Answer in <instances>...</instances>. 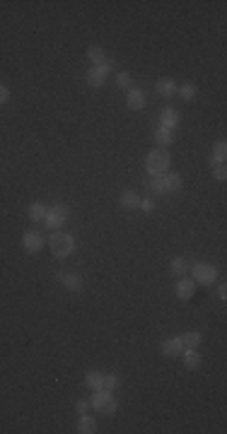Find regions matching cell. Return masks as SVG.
Segmentation results:
<instances>
[{
	"label": "cell",
	"mask_w": 227,
	"mask_h": 434,
	"mask_svg": "<svg viewBox=\"0 0 227 434\" xmlns=\"http://www.w3.org/2000/svg\"><path fill=\"white\" fill-rule=\"evenodd\" d=\"M225 157H227V145H225V143H218L215 147H213V154H210V164H213V162H225Z\"/></svg>",
	"instance_id": "cell-23"
},
{
	"label": "cell",
	"mask_w": 227,
	"mask_h": 434,
	"mask_svg": "<svg viewBox=\"0 0 227 434\" xmlns=\"http://www.w3.org/2000/svg\"><path fill=\"white\" fill-rule=\"evenodd\" d=\"M218 297H220V299H225V297H227V287H225V285H218Z\"/></svg>",
	"instance_id": "cell-33"
},
{
	"label": "cell",
	"mask_w": 227,
	"mask_h": 434,
	"mask_svg": "<svg viewBox=\"0 0 227 434\" xmlns=\"http://www.w3.org/2000/svg\"><path fill=\"white\" fill-rule=\"evenodd\" d=\"M94 427H97V420H94V417H89V415H83V417H80V425H78V432L92 434V432H94Z\"/></svg>",
	"instance_id": "cell-22"
},
{
	"label": "cell",
	"mask_w": 227,
	"mask_h": 434,
	"mask_svg": "<svg viewBox=\"0 0 227 434\" xmlns=\"http://www.w3.org/2000/svg\"><path fill=\"white\" fill-rule=\"evenodd\" d=\"M112 68H114V60H104L102 65H92L89 70H87V75H85V80H87V85L89 87H102L104 85V80H107V75L112 73Z\"/></svg>",
	"instance_id": "cell-5"
},
{
	"label": "cell",
	"mask_w": 227,
	"mask_h": 434,
	"mask_svg": "<svg viewBox=\"0 0 227 434\" xmlns=\"http://www.w3.org/2000/svg\"><path fill=\"white\" fill-rule=\"evenodd\" d=\"M56 280L65 289H70V292H80V289H83V278H80V275H75V273L60 270V273H56Z\"/></svg>",
	"instance_id": "cell-7"
},
{
	"label": "cell",
	"mask_w": 227,
	"mask_h": 434,
	"mask_svg": "<svg viewBox=\"0 0 227 434\" xmlns=\"http://www.w3.org/2000/svg\"><path fill=\"white\" fill-rule=\"evenodd\" d=\"M138 207H142L145 212H150V210H155V203L150 201V198H142V201L138 203Z\"/></svg>",
	"instance_id": "cell-30"
},
{
	"label": "cell",
	"mask_w": 227,
	"mask_h": 434,
	"mask_svg": "<svg viewBox=\"0 0 227 434\" xmlns=\"http://www.w3.org/2000/svg\"><path fill=\"white\" fill-rule=\"evenodd\" d=\"M194 292H196V282H194L191 278H181V280L176 282V297H179L181 302L191 299V297H194Z\"/></svg>",
	"instance_id": "cell-10"
},
{
	"label": "cell",
	"mask_w": 227,
	"mask_h": 434,
	"mask_svg": "<svg viewBox=\"0 0 227 434\" xmlns=\"http://www.w3.org/2000/svg\"><path fill=\"white\" fill-rule=\"evenodd\" d=\"M179 340L184 343V347H199V345H200V340H203V338H200V333H199V331H191V333H184V335H181Z\"/></svg>",
	"instance_id": "cell-21"
},
{
	"label": "cell",
	"mask_w": 227,
	"mask_h": 434,
	"mask_svg": "<svg viewBox=\"0 0 227 434\" xmlns=\"http://www.w3.org/2000/svg\"><path fill=\"white\" fill-rule=\"evenodd\" d=\"M102 381H104V374H99V372H87L85 374V386L92 388V391H99Z\"/></svg>",
	"instance_id": "cell-17"
},
{
	"label": "cell",
	"mask_w": 227,
	"mask_h": 434,
	"mask_svg": "<svg viewBox=\"0 0 227 434\" xmlns=\"http://www.w3.org/2000/svg\"><path fill=\"white\" fill-rule=\"evenodd\" d=\"M68 215H70V210H68V205L65 203H58L54 205L51 210H46V217H44V225L49 227V230H60L65 222H68Z\"/></svg>",
	"instance_id": "cell-4"
},
{
	"label": "cell",
	"mask_w": 227,
	"mask_h": 434,
	"mask_svg": "<svg viewBox=\"0 0 227 434\" xmlns=\"http://www.w3.org/2000/svg\"><path fill=\"white\" fill-rule=\"evenodd\" d=\"M176 87H179V85H176L171 77H160V80L155 82V89H157V94H160V97H165V99H167V97H174Z\"/></svg>",
	"instance_id": "cell-13"
},
{
	"label": "cell",
	"mask_w": 227,
	"mask_h": 434,
	"mask_svg": "<svg viewBox=\"0 0 227 434\" xmlns=\"http://www.w3.org/2000/svg\"><path fill=\"white\" fill-rule=\"evenodd\" d=\"M181 357H184V367L186 369H199L200 367V352H196V347H184Z\"/></svg>",
	"instance_id": "cell-14"
},
{
	"label": "cell",
	"mask_w": 227,
	"mask_h": 434,
	"mask_svg": "<svg viewBox=\"0 0 227 434\" xmlns=\"http://www.w3.org/2000/svg\"><path fill=\"white\" fill-rule=\"evenodd\" d=\"M160 126L167 128V130H174V128L179 126V111L171 109V106H167V109L162 111V116H160Z\"/></svg>",
	"instance_id": "cell-12"
},
{
	"label": "cell",
	"mask_w": 227,
	"mask_h": 434,
	"mask_svg": "<svg viewBox=\"0 0 227 434\" xmlns=\"http://www.w3.org/2000/svg\"><path fill=\"white\" fill-rule=\"evenodd\" d=\"M152 191H155V193H167V188H165V179H162V176H152Z\"/></svg>",
	"instance_id": "cell-28"
},
{
	"label": "cell",
	"mask_w": 227,
	"mask_h": 434,
	"mask_svg": "<svg viewBox=\"0 0 227 434\" xmlns=\"http://www.w3.org/2000/svg\"><path fill=\"white\" fill-rule=\"evenodd\" d=\"M155 140L162 145V147H167V145L174 143V130H167V128H162V126H160V128L155 130Z\"/></svg>",
	"instance_id": "cell-18"
},
{
	"label": "cell",
	"mask_w": 227,
	"mask_h": 434,
	"mask_svg": "<svg viewBox=\"0 0 227 434\" xmlns=\"http://www.w3.org/2000/svg\"><path fill=\"white\" fill-rule=\"evenodd\" d=\"M87 408H89V401H78V403H75V410H78L80 415H85Z\"/></svg>",
	"instance_id": "cell-31"
},
{
	"label": "cell",
	"mask_w": 227,
	"mask_h": 434,
	"mask_svg": "<svg viewBox=\"0 0 227 434\" xmlns=\"http://www.w3.org/2000/svg\"><path fill=\"white\" fill-rule=\"evenodd\" d=\"M218 280V270L210 263H196L194 265V282L199 285H213Z\"/></svg>",
	"instance_id": "cell-6"
},
{
	"label": "cell",
	"mask_w": 227,
	"mask_h": 434,
	"mask_svg": "<svg viewBox=\"0 0 227 434\" xmlns=\"http://www.w3.org/2000/svg\"><path fill=\"white\" fill-rule=\"evenodd\" d=\"M162 355L165 357H181V352H184V343L179 340V338H170V340H165L162 343Z\"/></svg>",
	"instance_id": "cell-11"
},
{
	"label": "cell",
	"mask_w": 227,
	"mask_h": 434,
	"mask_svg": "<svg viewBox=\"0 0 227 434\" xmlns=\"http://www.w3.org/2000/svg\"><path fill=\"white\" fill-rule=\"evenodd\" d=\"M210 167H213V176H215L218 181H225V179H227V167H225V162H213Z\"/></svg>",
	"instance_id": "cell-25"
},
{
	"label": "cell",
	"mask_w": 227,
	"mask_h": 434,
	"mask_svg": "<svg viewBox=\"0 0 227 434\" xmlns=\"http://www.w3.org/2000/svg\"><path fill=\"white\" fill-rule=\"evenodd\" d=\"M162 179H165V188H167V193H171V191H179L181 188V174H162Z\"/></svg>",
	"instance_id": "cell-15"
},
{
	"label": "cell",
	"mask_w": 227,
	"mask_h": 434,
	"mask_svg": "<svg viewBox=\"0 0 227 434\" xmlns=\"http://www.w3.org/2000/svg\"><path fill=\"white\" fill-rule=\"evenodd\" d=\"M89 408H94V410H97L99 415H114V412L118 410V401L114 398L109 391L99 388V391H94V393H92Z\"/></svg>",
	"instance_id": "cell-3"
},
{
	"label": "cell",
	"mask_w": 227,
	"mask_h": 434,
	"mask_svg": "<svg viewBox=\"0 0 227 434\" xmlns=\"http://www.w3.org/2000/svg\"><path fill=\"white\" fill-rule=\"evenodd\" d=\"M170 164H171V157L165 147H157V150L147 152V157H145V169H147L150 176H162V174H167Z\"/></svg>",
	"instance_id": "cell-1"
},
{
	"label": "cell",
	"mask_w": 227,
	"mask_h": 434,
	"mask_svg": "<svg viewBox=\"0 0 227 434\" xmlns=\"http://www.w3.org/2000/svg\"><path fill=\"white\" fill-rule=\"evenodd\" d=\"M7 99H10V89L5 85H0V104H5Z\"/></svg>",
	"instance_id": "cell-32"
},
{
	"label": "cell",
	"mask_w": 227,
	"mask_h": 434,
	"mask_svg": "<svg viewBox=\"0 0 227 434\" xmlns=\"http://www.w3.org/2000/svg\"><path fill=\"white\" fill-rule=\"evenodd\" d=\"M116 85H118V87H131V75H128L126 70H123V73H118V75H116Z\"/></svg>",
	"instance_id": "cell-29"
},
{
	"label": "cell",
	"mask_w": 227,
	"mask_h": 434,
	"mask_svg": "<svg viewBox=\"0 0 227 434\" xmlns=\"http://www.w3.org/2000/svg\"><path fill=\"white\" fill-rule=\"evenodd\" d=\"M87 58H89L94 65H102V63L107 60V56H104V49H102V46H89V49H87Z\"/></svg>",
	"instance_id": "cell-20"
},
{
	"label": "cell",
	"mask_w": 227,
	"mask_h": 434,
	"mask_svg": "<svg viewBox=\"0 0 227 434\" xmlns=\"http://www.w3.org/2000/svg\"><path fill=\"white\" fill-rule=\"evenodd\" d=\"M186 270H189V263H186L184 258L171 260V273H174V275H186Z\"/></svg>",
	"instance_id": "cell-24"
},
{
	"label": "cell",
	"mask_w": 227,
	"mask_h": 434,
	"mask_svg": "<svg viewBox=\"0 0 227 434\" xmlns=\"http://www.w3.org/2000/svg\"><path fill=\"white\" fill-rule=\"evenodd\" d=\"M49 246H51V254L56 258H68L73 254V249H75V239L70 234H65V231L56 230L49 236Z\"/></svg>",
	"instance_id": "cell-2"
},
{
	"label": "cell",
	"mask_w": 227,
	"mask_h": 434,
	"mask_svg": "<svg viewBox=\"0 0 227 434\" xmlns=\"http://www.w3.org/2000/svg\"><path fill=\"white\" fill-rule=\"evenodd\" d=\"M116 386H118V376H114V374L104 376V381H102V388H104V391H114Z\"/></svg>",
	"instance_id": "cell-27"
},
{
	"label": "cell",
	"mask_w": 227,
	"mask_h": 434,
	"mask_svg": "<svg viewBox=\"0 0 227 434\" xmlns=\"http://www.w3.org/2000/svg\"><path fill=\"white\" fill-rule=\"evenodd\" d=\"M176 92H179V97H184V99H194L196 97V85H181V87H176Z\"/></svg>",
	"instance_id": "cell-26"
},
{
	"label": "cell",
	"mask_w": 227,
	"mask_h": 434,
	"mask_svg": "<svg viewBox=\"0 0 227 434\" xmlns=\"http://www.w3.org/2000/svg\"><path fill=\"white\" fill-rule=\"evenodd\" d=\"M118 203H121V207H126V210H133V207H138L141 198H138L133 191H123V193H121V198H118Z\"/></svg>",
	"instance_id": "cell-16"
},
{
	"label": "cell",
	"mask_w": 227,
	"mask_h": 434,
	"mask_svg": "<svg viewBox=\"0 0 227 434\" xmlns=\"http://www.w3.org/2000/svg\"><path fill=\"white\" fill-rule=\"evenodd\" d=\"M22 246H25V251H29V254H39V251L44 249V234H39V231H25Z\"/></svg>",
	"instance_id": "cell-8"
},
{
	"label": "cell",
	"mask_w": 227,
	"mask_h": 434,
	"mask_svg": "<svg viewBox=\"0 0 227 434\" xmlns=\"http://www.w3.org/2000/svg\"><path fill=\"white\" fill-rule=\"evenodd\" d=\"M44 217H46V207H44L41 203H31V205H29V220L44 222Z\"/></svg>",
	"instance_id": "cell-19"
},
{
	"label": "cell",
	"mask_w": 227,
	"mask_h": 434,
	"mask_svg": "<svg viewBox=\"0 0 227 434\" xmlns=\"http://www.w3.org/2000/svg\"><path fill=\"white\" fill-rule=\"evenodd\" d=\"M126 104H128V109L131 111H141L145 109V92L142 89H128V94H126Z\"/></svg>",
	"instance_id": "cell-9"
}]
</instances>
